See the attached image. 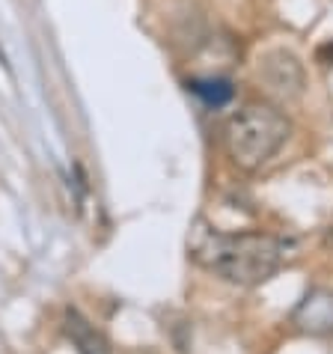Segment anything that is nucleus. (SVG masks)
<instances>
[{"instance_id": "1", "label": "nucleus", "mask_w": 333, "mask_h": 354, "mask_svg": "<svg viewBox=\"0 0 333 354\" xmlns=\"http://www.w3.org/2000/svg\"><path fill=\"white\" fill-rule=\"evenodd\" d=\"M191 259L232 286H262L277 274L283 244L265 232H220L202 221L191 235Z\"/></svg>"}, {"instance_id": "2", "label": "nucleus", "mask_w": 333, "mask_h": 354, "mask_svg": "<svg viewBox=\"0 0 333 354\" xmlns=\"http://www.w3.org/2000/svg\"><path fill=\"white\" fill-rule=\"evenodd\" d=\"M292 134L289 116L271 102H250L229 116L223 129V149L229 161L244 173L265 167Z\"/></svg>"}, {"instance_id": "3", "label": "nucleus", "mask_w": 333, "mask_h": 354, "mask_svg": "<svg viewBox=\"0 0 333 354\" xmlns=\"http://www.w3.org/2000/svg\"><path fill=\"white\" fill-rule=\"evenodd\" d=\"M259 81L262 86L280 102H295L307 86V75L295 54L289 51H268L259 60Z\"/></svg>"}, {"instance_id": "4", "label": "nucleus", "mask_w": 333, "mask_h": 354, "mask_svg": "<svg viewBox=\"0 0 333 354\" xmlns=\"http://www.w3.org/2000/svg\"><path fill=\"white\" fill-rule=\"evenodd\" d=\"M292 324L307 337H333V292L310 289L292 313Z\"/></svg>"}, {"instance_id": "5", "label": "nucleus", "mask_w": 333, "mask_h": 354, "mask_svg": "<svg viewBox=\"0 0 333 354\" xmlns=\"http://www.w3.org/2000/svg\"><path fill=\"white\" fill-rule=\"evenodd\" d=\"M66 333H68V339L75 342L77 354H111L107 339L81 316V313H75V310L66 313Z\"/></svg>"}, {"instance_id": "6", "label": "nucleus", "mask_w": 333, "mask_h": 354, "mask_svg": "<svg viewBox=\"0 0 333 354\" xmlns=\"http://www.w3.org/2000/svg\"><path fill=\"white\" fill-rule=\"evenodd\" d=\"M193 93H197L205 104H214V107H220V104H227L229 98H232V84L227 81V77H209V81H191L188 84Z\"/></svg>"}, {"instance_id": "7", "label": "nucleus", "mask_w": 333, "mask_h": 354, "mask_svg": "<svg viewBox=\"0 0 333 354\" xmlns=\"http://www.w3.org/2000/svg\"><path fill=\"white\" fill-rule=\"evenodd\" d=\"M327 54V60H321L325 66H333V42H327V45H321L318 48V57H325Z\"/></svg>"}, {"instance_id": "8", "label": "nucleus", "mask_w": 333, "mask_h": 354, "mask_svg": "<svg viewBox=\"0 0 333 354\" xmlns=\"http://www.w3.org/2000/svg\"><path fill=\"white\" fill-rule=\"evenodd\" d=\"M327 244H330V248H333V232H330V235H327Z\"/></svg>"}]
</instances>
